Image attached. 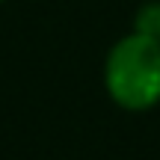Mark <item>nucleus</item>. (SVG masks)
<instances>
[{"instance_id":"1","label":"nucleus","mask_w":160,"mask_h":160,"mask_svg":"<svg viewBox=\"0 0 160 160\" xmlns=\"http://www.w3.org/2000/svg\"><path fill=\"white\" fill-rule=\"evenodd\" d=\"M107 95L122 110L142 113L160 104V42L142 33H128L104 59Z\"/></svg>"},{"instance_id":"2","label":"nucleus","mask_w":160,"mask_h":160,"mask_svg":"<svg viewBox=\"0 0 160 160\" xmlns=\"http://www.w3.org/2000/svg\"><path fill=\"white\" fill-rule=\"evenodd\" d=\"M133 33H142L160 42V0H148L139 6L137 18H133Z\"/></svg>"},{"instance_id":"3","label":"nucleus","mask_w":160,"mask_h":160,"mask_svg":"<svg viewBox=\"0 0 160 160\" xmlns=\"http://www.w3.org/2000/svg\"><path fill=\"white\" fill-rule=\"evenodd\" d=\"M0 3H3V0H0Z\"/></svg>"}]
</instances>
